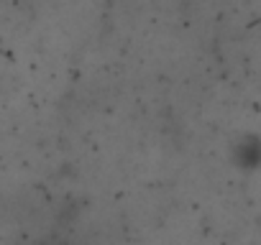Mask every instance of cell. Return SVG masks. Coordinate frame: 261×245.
Listing matches in <instances>:
<instances>
[{
    "mask_svg": "<svg viewBox=\"0 0 261 245\" xmlns=\"http://www.w3.org/2000/svg\"><path fill=\"white\" fill-rule=\"evenodd\" d=\"M236 161L238 166H258L261 161V143L256 138H246L236 146Z\"/></svg>",
    "mask_w": 261,
    "mask_h": 245,
    "instance_id": "6da1fadb",
    "label": "cell"
}]
</instances>
